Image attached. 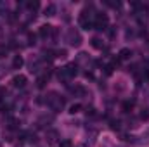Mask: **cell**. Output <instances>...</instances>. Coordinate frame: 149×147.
I'll return each mask as SVG.
<instances>
[{
    "label": "cell",
    "instance_id": "obj_1",
    "mask_svg": "<svg viewBox=\"0 0 149 147\" xmlns=\"http://www.w3.org/2000/svg\"><path fill=\"white\" fill-rule=\"evenodd\" d=\"M43 102L47 104L49 109L54 111V112H61V111L64 109V106H66V101H64L57 92H49V94L45 95Z\"/></svg>",
    "mask_w": 149,
    "mask_h": 147
},
{
    "label": "cell",
    "instance_id": "obj_2",
    "mask_svg": "<svg viewBox=\"0 0 149 147\" xmlns=\"http://www.w3.org/2000/svg\"><path fill=\"white\" fill-rule=\"evenodd\" d=\"M95 10H94V7L92 5H88V7H85L81 12H80V16H78V23H80V26L83 28V30H94V19H95Z\"/></svg>",
    "mask_w": 149,
    "mask_h": 147
},
{
    "label": "cell",
    "instance_id": "obj_3",
    "mask_svg": "<svg viewBox=\"0 0 149 147\" xmlns=\"http://www.w3.org/2000/svg\"><path fill=\"white\" fill-rule=\"evenodd\" d=\"M66 42L71 45V47H80L83 38H81V33L76 30V28H70L68 33H66Z\"/></svg>",
    "mask_w": 149,
    "mask_h": 147
},
{
    "label": "cell",
    "instance_id": "obj_4",
    "mask_svg": "<svg viewBox=\"0 0 149 147\" xmlns=\"http://www.w3.org/2000/svg\"><path fill=\"white\" fill-rule=\"evenodd\" d=\"M109 24V17L108 14L104 12H97L95 14V19H94V30H99V31H104Z\"/></svg>",
    "mask_w": 149,
    "mask_h": 147
},
{
    "label": "cell",
    "instance_id": "obj_5",
    "mask_svg": "<svg viewBox=\"0 0 149 147\" xmlns=\"http://www.w3.org/2000/svg\"><path fill=\"white\" fill-rule=\"evenodd\" d=\"M61 135H59V132L57 130H54V128H49L47 132H45V142L47 144H50V146H54V144H57V142H61V139H59Z\"/></svg>",
    "mask_w": 149,
    "mask_h": 147
},
{
    "label": "cell",
    "instance_id": "obj_6",
    "mask_svg": "<svg viewBox=\"0 0 149 147\" xmlns=\"http://www.w3.org/2000/svg\"><path fill=\"white\" fill-rule=\"evenodd\" d=\"M12 87L14 88H24L26 87V83H28V78L24 76V74H16L14 78H12Z\"/></svg>",
    "mask_w": 149,
    "mask_h": 147
},
{
    "label": "cell",
    "instance_id": "obj_7",
    "mask_svg": "<svg viewBox=\"0 0 149 147\" xmlns=\"http://www.w3.org/2000/svg\"><path fill=\"white\" fill-rule=\"evenodd\" d=\"M54 31H56V30H54V26H50V24H42V26H40V30H38V37L43 38V40H47V38L50 37Z\"/></svg>",
    "mask_w": 149,
    "mask_h": 147
},
{
    "label": "cell",
    "instance_id": "obj_8",
    "mask_svg": "<svg viewBox=\"0 0 149 147\" xmlns=\"http://www.w3.org/2000/svg\"><path fill=\"white\" fill-rule=\"evenodd\" d=\"M64 71H66L68 76L73 80L74 76L78 74V62H70V64H66V66H64Z\"/></svg>",
    "mask_w": 149,
    "mask_h": 147
},
{
    "label": "cell",
    "instance_id": "obj_9",
    "mask_svg": "<svg viewBox=\"0 0 149 147\" xmlns=\"http://www.w3.org/2000/svg\"><path fill=\"white\" fill-rule=\"evenodd\" d=\"M132 55H134V52H132L130 49H127V47L118 52V59H120V61H128V59H132Z\"/></svg>",
    "mask_w": 149,
    "mask_h": 147
},
{
    "label": "cell",
    "instance_id": "obj_10",
    "mask_svg": "<svg viewBox=\"0 0 149 147\" xmlns=\"http://www.w3.org/2000/svg\"><path fill=\"white\" fill-rule=\"evenodd\" d=\"M23 64H24V59H23V55H14V59H12V69H21L23 68Z\"/></svg>",
    "mask_w": 149,
    "mask_h": 147
},
{
    "label": "cell",
    "instance_id": "obj_11",
    "mask_svg": "<svg viewBox=\"0 0 149 147\" xmlns=\"http://www.w3.org/2000/svg\"><path fill=\"white\" fill-rule=\"evenodd\" d=\"M90 45H92L94 49H97V50H102V49H104V42H102L99 37L92 38V40H90Z\"/></svg>",
    "mask_w": 149,
    "mask_h": 147
},
{
    "label": "cell",
    "instance_id": "obj_12",
    "mask_svg": "<svg viewBox=\"0 0 149 147\" xmlns=\"http://www.w3.org/2000/svg\"><path fill=\"white\" fill-rule=\"evenodd\" d=\"M56 5L54 3H49L45 9H43V16H47V17H52V16H56Z\"/></svg>",
    "mask_w": 149,
    "mask_h": 147
},
{
    "label": "cell",
    "instance_id": "obj_13",
    "mask_svg": "<svg viewBox=\"0 0 149 147\" xmlns=\"http://www.w3.org/2000/svg\"><path fill=\"white\" fill-rule=\"evenodd\" d=\"M68 57V50L66 49H57L54 50V59H66Z\"/></svg>",
    "mask_w": 149,
    "mask_h": 147
},
{
    "label": "cell",
    "instance_id": "obj_14",
    "mask_svg": "<svg viewBox=\"0 0 149 147\" xmlns=\"http://www.w3.org/2000/svg\"><path fill=\"white\" fill-rule=\"evenodd\" d=\"M47 81H49V74H47V73H45V74H40V76L37 78V87H38V88H43Z\"/></svg>",
    "mask_w": 149,
    "mask_h": 147
},
{
    "label": "cell",
    "instance_id": "obj_15",
    "mask_svg": "<svg viewBox=\"0 0 149 147\" xmlns=\"http://www.w3.org/2000/svg\"><path fill=\"white\" fill-rule=\"evenodd\" d=\"M109 128H111L113 132H120L121 121H120V119H111V121H109Z\"/></svg>",
    "mask_w": 149,
    "mask_h": 147
},
{
    "label": "cell",
    "instance_id": "obj_16",
    "mask_svg": "<svg viewBox=\"0 0 149 147\" xmlns=\"http://www.w3.org/2000/svg\"><path fill=\"white\" fill-rule=\"evenodd\" d=\"M26 7H28V9L35 14V10H38V9H40V2H37V0H35V2H28V3H26Z\"/></svg>",
    "mask_w": 149,
    "mask_h": 147
},
{
    "label": "cell",
    "instance_id": "obj_17",
    "mask_svg": "<svg viewBox=\"0 0 149 147\" xmlns=\"http://www.w3.org/2000/svg\"><path fill=\"white\" fill-rule=\"evenodd\" d=\"M121 109H123V112H130V111L134 109V101H127V102H123Z\"/></svg>",
    "mask_w": 149,
    "mask_h": 147
},
{
    "label": "cell",
    "instance_id": "obj_18",
    "mask_svg": "<svg viewBox=\"0 0 149 147\" xmlns=\"http://www.w3.org/2000/svg\"><path fill=\"white\" fill-rule=\"evenodd\" d=\"M45 123H47V125L52 123V118H50V116H42V118L38 119V125H40V126H45Z\"/></svg>",
    "mask_w": 149,
    "mask_h": 147
},
{
    "label": "cell",
    "instance_id": "obj_19",
    "mask_svg": "<svg viewBox=\"0 0 149 147\" xmlns=\"http://www.w3.org/2000/svg\"><path fill=\"white\" fill-rule=\"evenodd\" d=\"M81 111V104H73V106H70V114H78Z\"/></svg>",
    "mask_w": 149,
    "mask_h": 147
},
{
    "label": "cell",
    "instance_id": "obj_20",
    "mask_svg": "<svg viewBox=\"0 0 149 147\" xmlns=\"http://www.w3.org/2000/svg\"><path fill=\"white\" fill-rule=\"evenodd\" d=\"M57 147H73V142L70 140V139H64V140H61L59 142V146Z\"/></svg>",
    "mask_w": 149,
    "mask_h": 147
},
{
    "label": "cell",
    "instance_id": "obj_21",
    "mask_svg": "<svg viewBox=\"0 0 149 147\" xmlns=\"http://www.w3.org/2000/svg\"><path fill=\"white\" fill-rule=\"evenodd\" d=\"M139 142H142V144H149V130L142 135V137H141V140H139Z\"/></svg>",
    "mask_w": 149,
    "mask_h": 147
},
{
    "label": "cell",
    "instance_id": "obj_22",
    "mask_svg": "<svg viewBox=\"0 0 149 147\" xmlns=\"http://www.w3.org/2000/svg\"><path fill=\"white\" fill-rule=\"evenodd\" d=\"M85 112H87V116H95V109H94L92 106H90V107H87Z\"/></svg>",
    "mask_w": 149,
    "mask_h": 147
},
{
    "label": "cell",
    "instance_id": "obj_23",
    "mask_svg": "<svg viewBox=\"0 0 149 147\" xmlns=\"http://www.w3.org/2000/svg\"><path fill=\"white\" fill-rule=\"evenodd\" d=\"M141 119H149V112L146 109V112H141Z\"/></svg>",
    "mask_w": 149,
    "mask_h": 147
},
{
    "label": "cell",
    "instance_id": "obj_24",
    "mask_svg": "<svg viewBox=\"0 0 149 147\" xmlns=\"http://www.w3.org/2000/svg\"><path fill=\"white\" fill-rule=\"evenodd\" d=\"M76 147H87V146H85V144H78Z\"/></svg>",
    "mask_w": 149,
    "mask_h": 147
},
{
    "label": "cell",
    "instance_id": "obj_25",
    "mask_svg": "<svg viewBox=\"0 0 149 147\" xmlns=\"http://www.w3.org/2000/svg\"><path fill=\"white\" fill-rule=\"evenodd\" d=\"M16 147H21V146H16Z\"/></svg>",
    "mask_w": 149,
    "mask_h": 147
}]
</instances>
